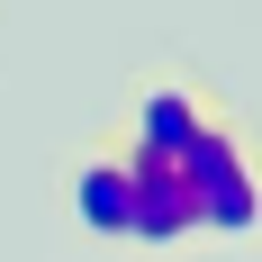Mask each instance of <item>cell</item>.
I'll return each instance as SVG.
<instances>
[{
  "label": "cell",
  "mask_w": 262,
  "mask_h": 262,
  "mask_svg": "<svg viewBox=\"0 0 262 262\" xmlns=\"http://www.w3.org/2000/svg\"><path fill=\"white\" fill-rule=\"evenodd\" d=\"M172 172L199 208V235H253L262 226V145L244 108H208V127L181 145Z\"/></svg>",
  "instance_id": "obj_1"
},
{
  "label": "cell",
  "mask_w": 262,
  "mask_h": 262,
  "mask_svg": "<svg viewBox=\"0 0 262 262\" xmlns=\"http://www.w3.org/2000/svg\"><path fill=\"white\" fill-rule=\"evenodd\" d=\"M208 108H217V100H208V91H199L190 73H154L145 91H136V118H127L118 136H127L136 154H163V163H181V145H190L199 127H208Z\"/></svg>",
  "instance_id": "obj_2"
},
{
  "label": "cell",
  "mask_w": 262,
  "mask_h": 262,
  "mask_svg": "<svg viewBox=\"0 0 262 262\" xmlns=\"http://www.w3.org/2000/svg\"><path fill=\"white\" fill-rule=\"evenodd\" d=\"M127 145V136H118ZM127 181H136V217H127V244H181V235H199V208H190V190H181V172L163 154H136L127 145Z\"/></svg>",
  "instance_id": "obj_3"
},
{
  "label": "cell",
  "mask_w": 262,
  "mask_h": 262,
  "mask_svg": "<svg viewBox=\"0 0 262 262\" xmlns=\"http://www.w3.org/2000/svg\"><path fill=\"white\" fill-rule=\"evenodd\" d=\"M73 217H81V226H91L100 244H127L136 181H127V145H118V136H100V145L73 163Z\"/></svg>",
  "instance_id": "obj_4"
}]
</instances>
